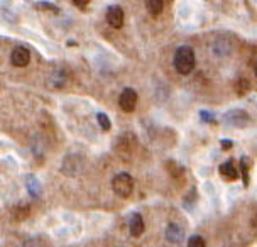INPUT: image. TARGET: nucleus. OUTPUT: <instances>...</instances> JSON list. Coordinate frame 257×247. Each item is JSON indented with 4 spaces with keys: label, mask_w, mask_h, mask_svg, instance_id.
<instances>
[{
    "label": "nucleus",
    "mask_w": 257,
    "mask_h": 247,
    "mask_svg": "<svg viewBox=\"0 0 257 247\" xmlns=\"http://www.w3.org/2000/svg\"><path fill=\"white\" fill-rule=\"evenodd\" d=\"M174 68L180 75H190L195 68V51L190 48V46H181L180 49L174 54Z\"/></svg>",
    "instance_id": "obj_1"
},
{
    "label": "nucleus",
    "mask_w": 257,
    "mask_h": 247,
    "mask_svg": "<svg viewBox=\"0 0 257 247\" xmlns=\"http://www.w3.org/2000/svg\"><path fill=\"white\" fill-rule=\"evenodd\" d=\"M136 151H137V141H136L134 134H131V132H125V134H122L117 139L115 153L118 154V156H120V159L131 161V159L134 158Z\"/></svg>",
    "instance_id": "obj_2"
},
{
    "label": "nucleus",
    "mask_w": 257,
    "mask_h": 247,
    "mask_svg": "<svg viewBox=\"0 0 257 247\" xmlns=\"http://www.w3.org/2000/svg\"><path fill=\"white\" fill-rule=\"evenodd\" d=\"M112 190L120 198H128L134 191V180L128 173H117L112 180Z\"/></svg>",
    "instance_id": "obj_3"
},
{
    "label": "nucleus",
    "mask_w": 257,
    "mask_h": 247,
    "mask_svg": "<svg viewBox=\"0 0 257 247\" xmlns=\"http://www.w3.org/2000/svg\"><path fill=\"white\" fill-rule=\"evenodd\" d=\"M223 120L227 126L232 127H245L249 124V113L245 110H240V108H233V110H228L223 115Z\"/></svg>",
    "instance_id": "obj_4"
},
{
    "label": "nucleus",
    "mask_w": 257,
    "mask_h": 247,
    "mask_svg": "<svg viewBox=\"0 0 257 247\" xmlns=\"http://www.w3.org/2000/svg\"><path fill=\"white\" fill-rule=\"evenodd\" d=\"M137 105V93L132 88H123V91L118 97V107L123 112H134Z\"/></svg>",
    "instance_id": "obj_5"
},
{
    "label": "nucleus",
    "mask_w": 257,
    "mask_h": 247,
    "mask_svg": "<svg viewBox=\"0 0 257 247\" xmlns=\"http://www.w3.org/2000/svg\"><path fill=\"white\" fill-rule=\"evenodd\" d=\"M11 61H12V65L17 66V68L27 66V65H29V61H31L29 49L24 48V46H16V48L12 49V53H11Z\"/></svg>",
    "instance_id": "obj_6"
},
{
    "label": "nucleus",
    "mask_w": 257,
    "mask_h": 247,
    "mask_svg": "<svg viewBox=\"0 0 257 247\" xmlns=\"http://www.w3.org/2000/svg\"><path fill=\"white\" fill-rule=\"evenodd\" d=\"M164 235H166V240L171 242V244H181L185 240V228L178 225V223H169Z\"/></svg>",
    "instance_id": "obj_7"
},
{
    "label": "nucleus",
    "mask_w": 257,
    "mask_h": 247,
    "mask_svg": "<svg viewBox=\"0 0 257 247\" xmlns=\"http://www.w3.org/2000/svg\"><path fill=\"white\" fill-rule=\"evenodd\" d=\"M123 19H125V17H123V11L120 7L113 6L107 11V22L113 29H120L123 26Z\"/></svg>",
    "instance_id": "obj_8"
},
{
    "label": "nucleus",
    "mask_w": 257,
    "mask_h": 247,
    "mask_svg": "<svg viewBox=\"0 0 257 247\" xmlns=\"http://www.w3.org/2000/svg\"><path fill=\"white\" fill-rule=\"evenodd\" d=\"M144 218H142L141 213H134L128 220V230H131V235L132 237H141L144 234Z\"/></svg>",
    "instance_id": "obj_9"
},
{
    "label": "nucleus",
    "mask_w": 257,
    "mask_h": 247,
    "mask_svg": "<svg viewBox=\"0 0 257 247\" xmlns=\"http://www.w3.org/2000/svg\"><path fill=\"white\" fill-rule=\"evenodd\" d=\"M220 175H222L225 180H230V181H235L238 178V169L235 168V164H233L232 159H228V161H225L223 164H220Z\"/></svg>",
    "instance_id": "obj_10"
},
{
    "label": "nucleus",
    "mask_w": 257,
    "mask_h": 247,
    "mask_svg": "<svg viewBox=\"0 0 257 247\" xmlns=\"http://www.w3.org/2000/svg\"><path fill=\"white\" fill-rule=\"evenodd\" d=\"M26 186H27V191H29V195L32 196V198H36L38 200L39 196H41V183L39 180L36 178L34 175H27L26 176Z\"/></svg>",
    "instance_id": "obj_11"
},
{
    "label": "nucleus",
    "mask_w": 257,
    "mask_h": 247,
    "mask_svg": "<svg viewBox=\"0 0 257 247\" xmlns=\"http://www.w3.org/2000/svg\"><path fill=\"white\" fill-rule=\"evenodd\" d=\"M240 168H242V181H244V186H249V181H250V168H252V161L250 158L244 156L240 159Z\"/></svg>",
    "instance_id": "obj_12"
},
{
    "label": "nucleus",
    "mask_w": 257,
    "mask_h": 247,
    "mask_svg": "<svg viewBox=\"0 0 257 247\" xmlns=\"http://www.w3.org/2000/svg\"><path fill=\"white\" fill-rule=\"evenodd\" d=\"M146 2V9L153 14V16H158L163 11V6H164V0H144Z\"/></svg>",
    "instance_id": "obj_13"
},
{
    "label": "nucleus",
    "mask_w": 257,
    "mask_h": 247,
    "mask_svg": "<svg viewBox=\"0 0 257 247\" xmlns=\"http://www.w3.org/2000/svg\"><path fill=\"white\" fill-rule=\"evenodd\" d=\"M14 218H17V220H24V218L27 217V215L31 213V207L26 203H19L16 208H14Z\"/></svg>",
    "instance_id": "obj_14"
},
{
    "label": "nucleus",
    "mask_w": 257,
    "mask_h": 247,
    "mask_svg": "<svg viewBox=\"0 0 257 247\" xmlns=\"http://www.w3.org/2000/svg\"><path fill=\"white\" fill-rule=\"evenodd\" d=\"M64 81H66V75H64V71L61 70V68L54 70L53 75H51V83H53V86H63Z\"/></svg>",
    "instance_id": "obj_15"
},
{
    "label": "nucleus",
    "mask_w": 257,
    "mask_h": 247,
    "mask_svg": "<svg viewBox=\"0 0 257 247\" xmlns=\"http://www.w3.org/2000/svg\"><path fill=\"white\" fill-rule=\"evenodd\" d=\"M250 90V81L247 78H238L235 83V91L238 95H245Z\"/></svg>",
    "instance_id": "obj_16"
},
{
    "label": "nucleus",
    "mask_w": 257,
    "mask_h": 247,
    "mask_svg": "<svg viewBox=\"0 0 257 247\" xmlns=\"http://www.w3.org/2000/svg\"><path fill=\"white\" fill-rule=\"evenodd\" d=\"M166 168H168V171L171 173V176H173V178H180V176H183V168H181L178 163L169 161V163L166 164Z\"/></svg>",
    "instance_id": "obj_17"
},
{
    "label": "nucleus",
    "mask_w": 257,
    "mask_h": 247,
    "mask_svg": "<svg viewBox=\"0 0 257 247\" xmlns=\"http://www.w3.org/2000/svg\"><path fill=\"white\" fill-rule=\"evenodd\" d=\"M186 247H206V242L201 235H191L186 242Z\"/></svg>",
    "instance_id": "obj_18"
},
{
    "label": "nucleus",
    "mask_w": 257,
    "mask_h": 247,
    "mask_svg": "<svg viewBox=\"0 0 257 247\" xmlns=\"http://www.w3.org/2000/svg\"><path fill=\"white\" fill-rule=\"evenodd\" d=\"M96 120H98L100 127H102V131H110V127H112V122H110V118L105 115L103 112L96 113Z\"/></svg>",
    "instance_id": "obj_19"
},
{
    "label": "nucleus",
    "mask_w": 257,
    "mask_h": 247,
    "mask_svg": "<svg viewBox=\"0 0 257 247\" xmlns=\"http://www.w3.org/2000/svg\"><path fill=\"white\" fill-rule=\"evenodd\" d=\"M36 7H38L39 11H51L54 14L59 12V9L56 6H53V4H49V2H38L36 4Z\"/></svg>",
    "instance_id": "obj_20"
},
{
    "label": "nucleus",
    "mask_w": 257,
    "mask_h": 247,
    "mask_svg": "<svg viewBox=\"0 0 257 247\" xmlns=\"http://www.w3.org/2000/svg\"><path fill=\"white\" fill-rule=\"evenodd\" d=\"M200 117H201V120H205V122H215L213 113H210L208 110H201L200 112Z\"/></svg>",
    "instance_id": "obj_21"
},
{
    "label": "nucleus",
    "mask_w": 257,
    "mask_h": 247,
    "mask_svg": "<svg viewBox=\"0 0 257 247\" xmlns=\"http://www.w3.org/2000/svg\"><path fill=\"white\" fill-rule=\"evenodd\" d=\"M73 4H75L76 7H80V9H85V7H88L90 0H73Z\"/></svg>",
    "instance_id": "obj_22"
},
{
    "label": "nucleus",
    "mask_w": 257,
    "mask_h": 247,
    "mask_svg": "<svg viewBox=\"0 0 257 247\" xmlns=\"http://www.w3.org/2000/svg\"><path fill=\"white\" fill-rule=\"evenodd\" d=\"M24 247H43V244L38 240V239H31V240H27L26 242V245Z\"/></svg>",
    "instance_id": "obj_23"
},
{
    "label": "nucleus",
    "mask_w": 257,
    "mask_h": 247,
    "mask_svg": "<svg viewBox=\"0 0 257 247\" xmlns=\"http://www.w3.org/2000/svg\"><path fill=\"white\" fill-rule=\"evenodd\" d=\"M222 146H223V149H230L233 146V143L232 141H222Z\"/></svg>",
    "instance_id": "obj_24"
},
{
    "label": "nucleus",
    "mask_w": 257,
    "mask_h": 247,
    "mask_svg": "<svg viewBox=\"0 0 257 247\" xmlns=\"http://www.w3.org/2000/svg\"><path fill=\"white\" fill-rule=\"evenodd\" d=\"M252 225H254V227H257V215H255V217H254V220H252Z\"/></svg>",
    "instance_id": "obj_25"
},
{
    "label": "nucleus",
    "mask_w": 257,
    "mask_h": 247,
    "mask_svg": "<svg viewBox=\"0 0 257 247\" xmlns=\"http://www.w3.org/2000/svg\"><path fill=\"white\" fill-rule=\"evenodd\" d=\"M255 75H257V63H255Z\"/></svg>",
    "instance_id": "obj_26"
}]
</instances>
